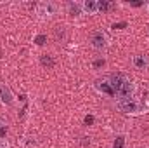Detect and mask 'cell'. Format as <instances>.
Masks as SVG:
<instances>
[{"instance_id":"cell-1","label":"cell","mask_w":149,"mask_h":148,"mask_svg":"<svg viewBox=\"0 0 149 148\" xmlns=\"http://www.w3.org/2000/svg\"><path fill=\"white\" fill-rule=\"evenodd\" d=\"M106 80H108L113 94H114V99L125 101V99L134 98V94H135V84H134L127 75L111 73V75H106Z\"/></svg>"},{"instance_id":"cell-2","label":"cell","mask_w":149,"mask_h":148,"mask_svg":"<svg viewBox=\"0 0 149 148\" xmlns=\"http://www.w3.org/2000/svg\"><path fill=\"white\" fill-rule=\"evenodd\" d=\"M118 108L125 113H142L146 111L149 106L144 105V99H135V98H130V99H125V101H118Z\"/></svg>"},{"instance_id":"cell-3","label":"cell","mask_w":149,"mask_h":148,"mask_svg":"<svg viewBox=\"0 0 149 148\" xmlns=\"http://www.w3.org/2000/svg\"><path fill=\"white\" fill-rule=\"evenodd\" d=\"M90 44H92L94 49L101 51V49H104V47L108 45V35H106L102 30H97V32L92 33V37H90Z\"/></svg>"},{"instance_id":"cell-4","label":"cell","mask_w":149,"mask_h":148,"mask_svg":"<svg viewBox=\"0 0 149 148\" xmlns=\"http://www.w3.org/2000/svg\"><path fill=\"white\" fill-rule=\"evenodd\" d=\"M0 103H3L7 106L14 105V94H12L10 87L5 85V84H0Z\"/></svg>"},{"instance_id":"cell-5","label":"cell","mask_w":149,"mask_h":148,"mask_svg":"<svg viewBox=\"0 0 149 148\" xmlns=\"http://www.w3.org/2000/svg\"><path fill=\"white\" fill-rule=\"evenodd\" d=\"M57 12V5L54 2H43L38 5V14H42L43 18H50Z\"/></svg>"},{"instance_id":"cell-6","label":"cell","mask_w":149,"mask_h":148,"mask_svg":"<svg viewBox=\"0 0 149 148\" xmlns=\"http://www.w3.org/2000/svg\"><path fill=\"white\" fill-rule=\"evenodd\" d=\"M132 63H134V66H135L137 70H146L149 66V58L146 54H137V56H134Z\"/></svg>"},{"instance_id":"cell-7","label":"cell","mask_w":149,"mask_h":148,"mask_svg":"<svg viewBox=\"0 0 149 148\" xmlns=\"http://www.w3.org/2000/svg\"><path fill=\"white\" fill-rule=\"evenodd\" d=\"M81 9L87 14H95V12H99V2L97 0H85L81 4Z\"/></svg>"},{"instance_id":"cell-8","label":"cell","mask_w":149,"mask_h":148,"mask_svg":"<svg viewBox=\"0 0 149 148\" xmlns=\"http://www.w3.org/2000/svg\"><path fill=\"white\" fill-rule=\"evenodd\" d=\"M81 4H76V2H70L68 4V12L71 14V16H80L81 14Z\"/></svg>"},{"instance_id":"cell-9","label":"cell","mask_w":149,"mask_h":148,"mask_svg":"<svg viewBox=\"0 0 149 148\" xmlns=\"http://www.w3.org/2000/svg\"><path fill=\"white\" fill-rule=\"evenodd\" d=\"M113 7H114V2H109V0L99 2V11H101V12H108V11H111Z\"/></svg>"},{"instance_id":"cell-10","label":"cell","mask_w":149,"mask_h":148,"mask_svg":"<svg viewBox=\"0 0 149 148\" xmlns=\"http://www.w3.org/2000/svg\"><path fill=\"white\" fill-rule=\"evenodd\" d=\"M40 63H42L43 66H49V68H52V66L56 65V61H54V59H52L49 54H43V56L40 58Z\"/></svg>"},{"instance_id":"cell-11","label":"cell","mask_w":149,"mask_h":148,"mask_svg":"<svg viewBox=\"0 0 149 148\" xmlns=\"http://www.w3.org/2000/svg\"><path fill=\"white\" fill-rule=\"evenodd\" d=\"M123 145H125V138H123V136H116L113 148H123Z\"/></svg>"},{"instance_id":"cell-12","label":"cell","mask_w":149,"mask_h":148,"mask_svg":"<svg viewBox=\"0 0 149 148\" xmlns=\"http://www.w3.org/2000/svg\"><path fill=\"white\" fill-rule=\"evenodd\" d=\"M45 42H47V35H38V37L35 38V44H37V45H43Z\"/></svg>"},{"instance_id":"cell-13","label":"cell","mask_w":149,"mask_h":148,"mask_svg":"<svg viewBox=\"0 0 149 148\" xmlns=\"http://www.w3.org/2000/svg\"><path fill=\"white\" fill-rule=\"evenodd\" d=\"M104 65H106L104 59H97V61H94V68H101V66H104Z\"/></svg>"},{"instance_id":"cell-14","label":"cell","mask_w":149,"mask_h":148,"mask_svg":"<svg viewBox=\"0 0 149 148\" xmlns=\"http://www.w3.org/2000/svg\"><path fill=\"white\" fill-rule=\"evenodd\" d=\"M125 26H127V23H125V21H123V23H114V25H113V28H114V30H116V28H118V30H121V28H125Z\"/></svg>"},{"instance_id":"cell-15","label":"cell","mask_w":149,"mask_h":148,"mask_svg":"<svg viewBox=\"0 0 149 148\" xmlns=\"http://www.w3.org/2000/svg\"><path fill=\"white\" fill-rule=\"evenodd\" d=\"M92 122H94V117L92 115H87L85 117V124H92Z\"/></svg>"},{"instance_id":"cell-16","label":"cell","mask_w":149,"mask_h":148,"mask_svg":"<svg viewBox=\"0 0 149 148\" xmlns=\"http://www.w3.org/2000/svg\"><path fill=\"white\" fill-rule=\"evenodd\" d=\"M128 5H132V7H141L142 2H128Z\"/></svg>"},{"instance_id":"cell-17","label":"cell","mask_w":149,"mask_h":148,"mask_svg":"<svg viewBox=\"0 0 149 148\" xmlns=\"http://www.w3.org/2000/svg\"><path fill=\"white\" fill-rule=\"evenodd\" d=\"M0 148H9V145H7L5 141H2V140H0Z\"/></svg>"},{"instance_id":"cell-18","label":"cell","mask_w":149,"mask_h":148,"mask_svg":"<svg viewBox=\"0 0 149 148\" xmlns=\"http://www.w3.org/2000/svg\"><path fill=\"white\" fill-rule=\"evenodd\" d=\"M148 11H149V4H148Z\"/></svg>"}]
</instances>
